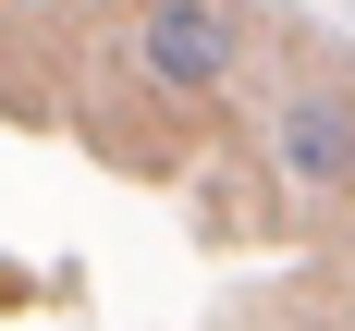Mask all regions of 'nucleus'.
Returning a JSON list of instances; mask_svg holds the SVG:
<instances>
[{
  "label": "nucleus",
  "mask_w": 355,
  "mask_h": 331,
  "mask_svg": "<svg viewBox=\"0 0 355 331\" xmlns=\"http://www.w3.org/2000/svg\"><path fill=\"white\" fill-rule=\"evenodd\" d=\"M147 74H159L172 99H209L220 74H233V25H220V0H147Z\"/></svg>",
  "instance_id": "nucleus-1"
},
{
  "label": "nucleus",
  "mask_w": 355,
  "mask_h": 331,
  "mask_svg": "<svg viewBox=\"0 0 355 331\" xmlns=\"http://www.w3.org/2000/svg\"><path fill=\"white\" fill-rule=\"evenodd\" d=\"M282 172L306 196H355V110L343 99H282Z\"/></svg>",
  "instance_id": "nucleus-2"
}]
</instances>
